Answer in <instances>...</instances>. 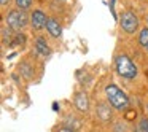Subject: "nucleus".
<instances>
[{
  "label": "nucleus",
  "instance_id": "nucleus-1",
  "mask_svg": "<svg viewBox=\"0 0 148 132\" xmlns=\"http://www.w3.org/2000/svg\"><path fill=\"white\" fill-rule=\"evenodd\" d=\"M105 96L108 103L118 111H124V110L129 108V97L116 84H108L105 88Z\"/></svg>",
  "mask_w": 148,
  "mask_h": 132
},
{
  "label": "nucleus",
  "instance_id": "nucleus-2",
  "mask_svg": "<svg viewBox=\"0 0 148 132\" xmlns=\"http://www.w3.org/2000/svg\"><path fill=\"white\" fill-rule=\"evenodd\" d=\"M115 65H116L118 73L121 75L123 78H126V80H134V78L137 77V67H135V64L126 54L116 56Z\"/></svg>",
  "mask_w": 148,
  "mask_h": 132
},
{
  "label": "nucleus",
  "instance_id": "nucleus-3",
  "mask_svg": "<svg viewBox=\"0 0 148 132\" xmlns=\"http://www.w3.org/2000/svg\"><path fill=\"white\" fill-rule=\"evenodd\" d=\"M7 26L13 30H21L23 27H26L27 24V14L23 10H13L5 16Z\"/></svg>",
  "mask_w": 148,
  "mask_h": 132
},
{
  "label": "nucleus",
  "instance_id": "nucleus-4",
  "mask_svg": "<svg viewBox=\"0 0 148 132\" xmlns=\"http://www.w3.org/2000/svg\"><path fill=\"white\" fill-rule=\"evenodd\" d=\"M119 24H121V29L126 34H134L138 27V19L132 11H126V13H123L121 19H119Z\"/></svg>",
  "mask_w": 148,
  "mask_h": 132
},
{
  "label": "nucleus",
  "instance_id": "nucleus-5",
  "mask_svg": "<svg viewBox=\"0 0 148 132\" xmlns=\"http://www.w3.org/2000/svg\"><path fill=\"white\" fill-rule=\"evenodd\" d=\"M30 23H32V27L35 30H42V29H45L46 24H48V18H46V14L43 13V11L35 10L32 13V16H30Z\"/></svg>",
  "mask_w": 148,
  "mask_h": 132
},
{
  "label": "nucleus",
  "instance_id": "nucleus-6",
  "mask_svg": "<svg viewBox=\"0 0 148 132\" xmlns=\"http://www.w3.org/2000/svg\"><path fill=\"white\" fill-rule=\"evenodd\" d=\"M73 103H75V108L81 113H86L89 110V99H88L86 92H77Z\"/></svg>",
  "mask_w": 148,
  "mask_h": 132
},
{
  "label": "nucleus",
  "instance_id": "nucleus-7",
  "mask_svg": "<svg viewBox=\"0 0 148 132\" xmlns=\"http://www.w3.org/2000/svg\"><path fill=\"white\" fill-rule=\"evenodd\" d=\"M46 30H48V32H49V35H51V37H54V38L61 37V34H62V27H61V24H59L56 19H53V18H48Z\"/></svg>",
  "mask_w": 148,
  "mask_h": 132
},
{
  "label": "nucleus",
  "instance_id": "nucleus-8",
  "mask_svg": "<svg viewBox=\"0 0 148 132\" xmlns=\"http://www.w3.org/2000/svg\"><path fill=\"white\" fill-rule=\"evenodd\" d=\"M35 51L38 53L40 56H43V57H48V56L51 54V49H49V46L46 45V42L43 38L35 40Z\"/></svg>",
  "mask_w": 148,
  "mask_h": 132
},
{
  "label": "nucleus",
  "instance_id": "nucleus-9",
  "mask_svg": "<svg viewBox=\"0 0 148 132\" xmlns=\"http://www.w3.org/2000/svg\"><path fill=\"white\" fill-rule=\"evenodd\" d=\"M97 116L102 121H108L112 118V110H110V107L103 105V103H99V107H97Z\"/></svg>",
  "mask_w": 148,
  "mask_h": 132
},
{
  "label": "nucleus",
  "instance_id": "nucleus-10",
  "mask_svg": "<svg viewBox=\"0 0 148 132\" xmlns=\"http://www.w3.org/2000/svg\"><path fill=\"white\" fill-rule=\"evenodd\" d=\"M138 43H140L142 46H145V48L148 46V27H145V29L140 30V35H138Z\"/></svg>",
  "mask_w": 148,
  "mask_h": 132
},
{
  "label": "nucleus",
  "instance_id": "nucleus-11",
  "mask_svg": "<svg viewBox=\"0 0 148 132\" xmlns=\"http://www.w3.org/2000/svg\"><path fill=\"white\" fill-rule=\"evenodd\" d=\"M14 3H16L18 10L26 11V10H29V8H30V5H32V0H14Z\"/></svg>",
  "mask_w": 148,
  "mask_h": 132
},
{
  "label": "nucleus",
  "instance_id": "nucleus-12",
  "mask_svg": "<svg viewBox=\"0 0 148 132\" xmlns=\"http://www.w3.org/2000/svg\"><path fill=\"white\" fill-rule=\"evenodd\" d=\"M138 131L148 132V118H142L140 121H138Z\"/></svg>",
  "mask_w": 148,
  "mask_h": 132
},
{
  "label": "nucleus",
  "instance_id": "nucleus-13",
  "mask_svg": "<svg viewBox=\"0 0 148 132\" xmlns=\"http://www.w3.org/2000/svg\"><path fill=\"white\" fill-rule=\"evenodd\" d=\"M21 68H23V72H24V75H26V77H27V78H30V77H32V73H30V72H29V67H27V65H26V64H23V65H21Z\"/></svg>",
  "mask_w": 148,
  "mask_h": 132
},
{
  "label": "nucleus",
  "instance_id": "nucleus-14",
  "mask_svg": "<svg viewBox=\"0 0 148 132\" xmlns=\"http://www.w3.org/2000/svg\"><path fill=\"white\" fill-rule=\"evenodd\" d=\"M14 42L19 43V45H23V43L26 42V37H24V35H16V37H14Z\"/></svg>",
  "mask_w": 148,
  "mask_h": 132
},
{
  "label": "nucleus",
  "instance_id": "nucleus-15",
  "mask_svg": "<svg viewBox=\"0 0 148 132\" xmlns=\"http://www.w3.org/2000/svg\"><path fill=\"white\" fill-rule=\"evenodd\" d=\"M58 132H75V129L72 127H67V126H64V127H59Z\"/></svg>",
  "mask_w": 148,
  "mask_h": 132
},
{
  "label": "nucleus",
  "instance_id": "nucleus-16",
  "mask_svg": "<svg viewBox=\"0 0 148 132\" xmlns=\"http://www.w3.org/2000/svg\"><path fill=\"white\" fill-rule=\"evenodd\" d=\"M8 2H10V0H0V5H2V7H5V5L8 3Z\"/></svg>",
  "mask_w": 148,
  "mask_h": 132
},
{
  "label": "nucleus",
  "instance_id": "nucleus-17",
  "mask_svg": "<svg viewBox=\"0 0 148 132\" xmlns=\"http://www.w3.org/2000/svg\"><path fill=\"white\" fill-rule=\"evenodd\" d=\"M58 2H64V0H58Z\"/></svg>",
  "mask_w": 148,
  "mask_h": 132
},
{
  "label": "nucleus",
  "instance_id": "nucleus-18",
  "mask_svg": "<svg viewBox=\"0 0 148 132\" xmlns=\"http://www.w3.org/2000/svg\"><path fill=\"white\" fill-rule=\"evenodd\" d=\"M147 51H148V46H147Z\"/></svg>",
  "mask_w": 148,
  "mask_h": 132
},
{
  "label": "nucleus",
  "instance_id": "nucleus-19",
  "mask_svg": "<svg viewBox=\"0 0 148 132\" xmlns=\"http://www.w3.org/2000/svg\"><path fill=\"white\" fill-rule=\"evenodd\" d=\"M147 110H148V105H147Z\"/></svg>",
  "mask_w": 148,
  "mask_h": 132
}]
</instances>
